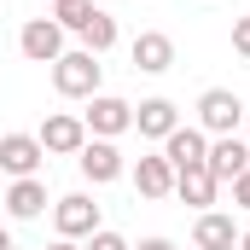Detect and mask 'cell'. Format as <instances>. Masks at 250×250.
<instances>
[{
	"mask_svg": "<svg viewBox=\"0 0 250 250\" xmlns=\"http://www.w3.org/2000/svg\"><path fill=\"white\" fill-rule=\"evenodd\" d=\"M99 82H105V64L93 59L87 47H76V53H64V59L53 64V87H59L64 99H93Z\"/></svg>",
	"mask_w": 250,
	"mask_h": 250,
	"instance_id": "6da1fadb",
	"label": "cell"
},
{
	"mask_svg": "<svg viewBox=\"0 0 250 250\" xmlns=\"http://www.w3.org/2000/svg\"><path fill=\"white\" fill-rule=\"evenodd\" d=\"M245 111L250 105L233 93V87H209V93L198 99V128L215 134V140H221V134H239V128H245Z\"/></svg>",
	"mask_w": 250,
	"mask_h": 250,
	"instance_id": "7a4b0ae2",
	"label": "cell"
},
{
	"mask_svg": "<svg viewBox=\"0 0 250 250\" xmlns=\"http://www.w3.org/2000/svg\"><path fill=\"white\" fill-rule=\"evenodd\" d=\"M82 123H87L93 140H117V134L134 128V105L117 99V93H93V99H87V111H82Z\"/></svg>",
	"mask_w": 250,
	"mask_h": 250,
	"instance_id": "3957f363",
	"label": "cell"
},
{
	"mask_svg": "<svg viewBox=\"0 0 250 250\" xmlns=\"http://www.w3.org/2000/svg\"><path fill=\"white\" fill-rule=\"evenodd\" d=\"M76 163H82V175H87L93 187H111V181L128 175V157L117 151V140H93V134H87V146L76 151Z\"/></svg>",
	"mask_w": 250,
	"mask_h": 250,
	"instance_id": "277c9868",
	"label": "cell"
},
{
	"mask_svg": "<svg viewBox=\"0 0 250 250\" xmlns=\"http://www.w3.org/2000/svg\"><path fill=\"white\" fill-rule=\"evenodd\" d=\"M35 140H41V151H47V157H76V151L87 146V123H82L76 111H53V117L41 123Z\"/></svg>",
	"mask_w": 250,
	"mask_h": 250,
	"instance_id": "5b68a950",
	"label": "cell"
},
{
	"mask_svg": "<svg viewBox=\"0 0 250 250\" xmlns=\"http://www.w3.org/2000/svg\"><path fill=\"white\" fill-rule=\"evenodd\" d=\"M53 227H59V239H87V233H99V204H93L87 192H64L59 204H53Z\"/></svg>",
	"mask_w": 250,
	"mask_h": 250,
	"instance_id": "8992f818",
	"label": "cell"
},
{
	"mask_svg": "<svg viewBox=\"0 0 250 250\" xmlns=\"http://www.w3.org/2000/svg\"><path fill=\"white\" fill-rule=\"evenodd\" d=\"M18 47H23V59L29 64H59L70 47H64V29L53 18H29L23 23V35H18Z\"/></svg>",
	"mask_w": 250,
	"mask_h": 250,
	"instance_id": "52a82bcc",
	"label": "cell"
},
{
	"mask_svg": "<svg viewBox=\"0 0 250 250\" xmlns=\"http://www.w3.org/2000/svg\"><path fill=\"white\" fill-rule=\"evenodd\" d=\"M204 169H209L221 187H233V181L250 169V146L239 140V134H221V140H209V157H204Z\"/></svg>",
	"mask_w": 250,
	"mask_h": 250,
	"instance_id": "ba28073f",
	"label": "cell"
},
{
	"mask_svg": "<svg viewBox=\"0 0 250 250\" xmlns=\"http://www.w3.org/2000/svg\"><path fill=\"white\" fill-rule=\"evenodd\" d=\"M41 140L35 134H0V169L12 175V181H29L35 169H41Z\"/></svg>",
	"mask_w": 250,
	"mask_h": 250,
	"instance_id": "9c48e42d",
	"label": "cell"
},
{
	"mask_svg": "<svg viewBox=\"0 0 250 250\" xmlns=\"http://www.w3.org/2000/svg\"><path fill=\"white\" fill-rule=\"evenodd\" d=\"M134 128H140V140H169L175 128H181V111H175V99H140L134 105Z\"/></svg>",
	"mask_w": 250,
	"mask_h": 250,
	"instance_id": "30bf717a",
	"label": "cell"
},
{
	"mask_svg": "<svg viewBox=\"0 0 250 250\" xmlns=\"http://www.w3.org/2000/svg\"><path fill=\"white\" fill-rule=\"evenodd\" d=\"M128 53H134V70H140V76H163V70L175 64V41H169L163 29H146V35H134Z\"/></svg>",
	"mask_w": 250,
	"mask_h": 250,
	"instance_id": "8fae6325",
	"label": "cell"
},
{
	"mask_svg": "<svg viewBox=\"0 0 250 250\" xmlns=\"http://www.w3.org/2000/svg\"><path fill=\"white\" fill-rule=\"evenodd\" d=\"M163 157H169L175 175H181V169H198V163L209 157V134H204V128H175V134L163 140Z\"/></svg>",
	"mask_w": 250,
	"mask_h": 250,
	"instance_id": "7c38bea8",
	"label": "cell"
},
{
	"mask_svg": "<svg viewBox=\"0 0 250 250\" xmlns=\"http://www.w3.org/2000/svg\"><path fill=\"white\" fill-rule=\"evenodd\" d=\"M128 175H134V192H140V198H169V192H175V169H169L163 151H146Z\"/></svg>",
	"mask_w": 250,
	"mask_h": 250,
	"instance_id": "4fadbf2b",
	"label": "cell"
},
{
	"mask_svg": "<svg viewBox=\"0 0 250 250\" xmlns=\"http://www.w3.org/2000/svg\"><path fill=\"white\" fill-rule=\"evenodd\" d=\"M6 215H12V221H35V215H47V181H41V175L12 181V187H6Z\"/></svg>",
	"mask_w": 250,
	"mask_h": 250,
	"instance_id": "5bb4252c",
	"label": "cell"
},
{
	"mask_svg": "<svg viewBox=\"0 0 250 250\" xmlns=\"http://www.w3.org/2000/svg\"><path fill=\"white\" fill-rule=\"evenodd\" d=\"M239 245V227H233V215H221V209H204L198 221H192V250H233Z\"/></svg>",
	"mask_w": 250,
	"mask_h": 250,
	"instance_id": "9a60e30c",
	"label": "cell"
},
{
	"mask_svg": "<svg viewBox=\"0 0 250 250\" xmlns=\"http://www.w3.org/2000/svg\"><path fill=\"white\" fill-rule=\"evenodd\" d=\"M215 192H221V181H215V175H209L204 163H198V169H181V175H175V198H181V204H192L198 215H204V209L215 204Z\"/></svg>",
	"mask_w": 250,
	"mask_h": 250,
	"instance_id": "2e32d148",
	"label": "cell"
},
{
	"mask_svg": "<svg viewBox=\"0 0 250 250\" xmlns=\"http://www.w3.org/2000/svg\"><path fill=\"white\" fill-rule=\"evenodd\" d=\"M82 47H87L93 59H99V53H111V47H117V18H111V12H93V18H87V29H82Z\"/></svg>",
	"mask_w": 250,
	"mask_h": 250,
	"instance_id": "e0dca14e",
	"label": "cell"
},
{
	"mask_svg": "<svg viewBox=\"0 0 250 250\" xmlns=\"http://www.w3.org/2000/svg\"><path fill=\"white\" fill-rule=\"evenodd\" d=\"M93 12H99L93 0H53V23H59V29H76V35L87 29V18H93Z\"/></svg>",
	"mask_w": 250,
	"mask_h": 250,
	"instance_id": "ac0fdd59",
	"label": "cell"
},
{
	"mask_svg": "<svg viewBox=\"0 0 250 250\" xmlns=\"http://www.w3.org/2000/svg\"><path fill=\"white\" fill-rule=\"evenodd\" d=\"M87 250H134L123 233H111V227H99V233H87Z\"/></svg>",
	"mask_w": 250,
	"mask_h": 250,
	"instance_id": "d6986e66",
	"label": "cell"
},
{
	"mask_svg": "<svg viewBox=\"0 0 250 250\" xmlns=\"http://www.w3.org/2000/svg\"><path fill=\"white\" fill-rule=\"evenodd\" d=\"M233 53H239V59H250V18H239V23H233Z\"/></svg>",
	"mask_w": 250,
	"mask_h": 250,
	"instance_id": "ffe728a7",
	"label": "cell"
},
{
	"mask_svg": "<svg viewBox=\"0 0 250 250\" xmlns=\"http://www.w3.org/2000/svg\"><path fill=\"white\" fill-rule=\"evenodd\" d=\"M233 209H250V169L233 181Z\"/></svg>",
	"mask_w": 250,
	"mask_h": 250,
	"instance_id": "44dd1931",
	"label": "cell"
},
{
	"mask_svg": "<svg viewBox=\"0 0 250 250\" xmlns=\"http://www.w3.org/2000/svg\"><path fill=\"white\" fill-rule=\"evenodd\" d=\"M134 250H175V239H140Z\"/></svg>",
	"mask_w": 250,
	"mask_h": 250,
	"instance_id": "7402d4cb",
	"label": "cell"
},
{
	"mask_svg": "<svg viewBox=\"0 0 250 250\" xmlns=\"http://www.w3.org/2000/svg\"><path fill=\"white\" fill-rule=\"evenodd\" d=\"M47 250H82V245H76V239H53Z\"/></svg>",
	"mask_w": 250,
	"mask_h": 250,
	"instance_id": "603a6c76",
	"label": "cell"
},
{
	"mask_svg": "<svg viewBox=\"0 0 250 250\" xmlns=\"http://www.w3.org/2000/svg\"><path fill=\"white\" fill-rule=\"evenodd\" d=\"M0 250H18V245H12V233H6V227H0Z\"/></svg>",
	"mask_w": 250,
	"mask_h": 250,
	"instance_id": "cb8c5ba5",
	"label": "cell"
},
{
	"mask_svg": "<svg viewBox=\"0 0 250 250\" xmlns=\"http://www.w3.org/2000/svg\"><path fill=\"white\" fill-rule=\"evenodd\" d=\"M239 250H250V233H239Z\"/></svg>",
	"mask_w": 250,
	"mask_h": 250,
	"instance_id": "d4e9b609",
	"label": "cell"
},
{
	"mask_svg": "<svg viewBox=\"0 0 250 250\" xmlns=\"http://www.w3.org/2000/svg\"><path fill=\"white\" fill-rule=\"evenodd\" d=\"M245 128H250V111H245Z\"/></svg>",
	"mask_w": 250,
	"mask_h": 250,
	"instance_id": "484cf974",
	"label": "cell"
}]
</instances>
